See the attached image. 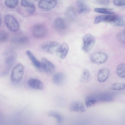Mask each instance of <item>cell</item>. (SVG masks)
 <instances>
[{
    "instance_id": "9",
    "label": "cell",
    "mask_w": 125,
    "mask_h": 125,
    "mask_svg": "<svg viewBox=\"0 0 125 125\" xmlns=\"http://www.w3.org/2000/svg\"><path fill=\"white\" fill-rule=\"evenodd\" d=\"M69 110L71 111L83 113L85 111V108L83 104L79 101L72 102L70 104Z\"/></svg>"
},
{
    "instance_id": "8",
    "label": "cell",
    "mask_w": 125,
    "mask_h": 125,
    "mask_svg": "<svg viewBox=\"0 0 125 125\" xmlns=\"http://www.w3.org/2000/svg\"><path fill=\"white\" fill-rule=\"evenodd\" d=\"M57 4V0H40L38 3V6L42 9L50 10L54 8Z\"/></svg>"
},
{
    "instance_id": "23",
    "label": "cell",
    "mask_w": 125,
    "mask_h": 125,
    "mask_svg": "<svg viewBox=\"0 0 125 125\" xmlns=\"http://www.w3.org/2000/svg\"><path fill=\"white\" fill-rule=\"evenodd\" d=\"M125 64L123 63L120 64L117 68L116 73L118 76L121 78H125Z\"/></svg>"
},
{
    "instance_id": "3",
    "label": "cell",
    "mask_w": 125,
    "mask_h": 125,
    "mask_svg": "<svg viewBox=\"0 0 125 125\" xmlns=\"http://www.w3.org/2000/svg\"><path fill=\"white\" fill-rule=\"evenodd\" d=\"M4 21L8 28L14 32L18 31L19 29V24L16 19L12 16L7 14L4 17Z\"/></svg>"
},
{
    "instance_id": "35",
    "label": "cell",
    "mask_w": 125,
    "mask_h": 125,
    "mask_svg": "<svg viewBox=\"0 0 125 125\" xmlns=\"http://www.w3.org/2000/svg\"><path fill=\"white\" fill-rule=\"evenodd\" d=\"M1 24V19L0 16V27Z\"/></svg>"
},
{
    "instance_id": "28",
    "label": "cell",
    "mask_w": 125,
    "mask_h": 125,
    "mask_svg": "<svg viewBox=\"0 0 125 125\" xmlns=\"http://www.w3.org/2000/svg\"><path fill=\"white\" fill-rule=\"evenodd\" d=\"M117 38L119 42L122 44L125 43V31H120L117 34Z\"/></svg>"
},
{
    "instance_id": "6",
    "label": "cell",
    "mask_w": 125,
    "mask_h": 125,
    "mask_svg": "<svg viewBox=\"0 0 125 125\" xmlns=\"http://www.w3.org/2000/svg\"><path fill=\"white\" fill-rule=\"evenodd\" d=\"M41 70L48 75L52 74L55 70V65L46 59L42 58L41 61Z\"/></svg>"
},
{
    "instance_id": "11",
    "label": "cell",
    "mask_w": 125,
    "mask_h": 125,
    "mask_svg": "<svg viewBox=\"0 0 125 125\" xmlns=\"http://www.w3.org/2000/svg\"><path fill=\"white\" fill-rule=\"evenodd\" d=\"M69 50V47L65 43L60 44L58 48L56 53L61 59H63L66 57Z\"/></svg>"
},
{
    "instance_id": "26",
    "label": "cell",
    "mask_w": 125,
    "mask_h": 125,
    "mask_svg": "<svg viewBox=\"0 0 125 125\" xmlns=\"http://www.w3.org/2000/svg\"><path fill=\"white\" fill-rule=\"evenodd\" d=\"M18 0H5V3L8 7L10 8H15L18 5Z\"/></svg>"
},
{
    "instance_id": "21",
    "label": "cell",
    "mask_w": 125,
    "mask_h": 125,
    "mask_svg": "<svg viewBox=\"0 0 125 125\" xmlns=\"http://www.w3.org/2000/svg\"><path fill=\"white\" fill-rule=\"evenodd\" d=\"M97 101L95 96H88L85 99V105L87 108H89L95 104Z\"/></svg>"
},
{
    "instance_id": "33",
    "label": "cell",
    "mask_w": 125,
    "mask_h": 125,
    "mask_svg": "<svg viewBox=\"0 0 125 125\" xmlns=\"http://www.w3.org/2000/svg\"><path fill=\"white\" fill-rule=\"evenodd\" d=\"M14 56L11 55L8 57L7 58L6 62L8 64H12L14 61Z\"/></svg>"
},
{
    "instance_id": "32",
    "label": "cell",
    "mask_w": 125,
    "mask_h": 125,
    "mask_svg": "<svg viewBox=\"0 0 125 125\" xmlns=\"http://www.w3.org/2000/svg\"><path fill=\"white\" fill-rule=\"evenodd\" d=\"M113 3L116 6H124L125 4V0H113Z\"/></svg>"
},
{
    "instance_id": "1",
    "label": "cell",
    "mask_w": 125,
    "mask_h": 125,
    "mask_svg": "<svg viewBox=\"0 0 125 125\" xmlns=\"http://www.w3.org/2000/svg\"><path fill=\"white\" fill-rule=\"evenodd\" d=\"M47 30L46 26L42 23H38L35 25L32 30L33 36L37 38H42L45 37L47 33Z\"/></svg>"
},
{
    "instance_id": "7",
    "label": "cell",
    "mask_w": 125,
    "mask_h": 125,
    "mask_svg": "<svg viewBox=\"0 0 125 125\" xmlns=\"http://www.w3.org/2000/svg\"><path fill=\"white\" fill-rule=\"evenodd\" d=\"M108 57L105 53L102 52H96L93 53L91 56V60L96 63L102 64L105 63L107 60Z\"/></svg>"
},
{
    "instance_id": "2",
    "label": "cell",
    "mask_w": 125,
    "mask_h": 125,
    "mask_svg": "<svg viewBox=\"0 0 125 125\" xmlns=\"http://www.w3.org/2000/svg\"><path fill=\"white\" fill-rule=\"evenodd\" d=\"M24 72L23 65L20 63L17 64L12 71L11 76L12 81L14 82H18L20 81L23 77Z\"/></svg>"
},
{
    "instance_id": "5",
    "label": "cell",
    "mask_w": 125,
    "mask_h": 125,
    "mask_svg": "<svg viewBox=\"0 0 125 125\" xmlns=\"http://www.w3.org/2000/svg\"><path fill=\"white\" fill-rule=\"evenodd\" d=\"M83 40L84 43L83 49L85 52H88L94 46L95 43V39L92 35L88 34L84 36Z\"/></svg>"
},
{
    "instance_id": "16",
    "label": "cell",
    "mask_w": 125,
    "mask_h": 125,
    "mask_svg": "<svg viewBox=\"0 0 125 125\" xmlns=\"http://www.w3.org/2000/svg\"><path fill=\"white\" fill-rule=\"evenodd\" d=\"M54 25L55 28L59 31H63L65 28L66 25L65 21L61 18H57L55 20Z\"/></svg>"
},
{
    "instance_id": "29",
    "label": "cell",
    "mask_w": 125,
    "mask_h": 125,
    "mask_svg": "<svg viewBox=\"0 0 125 125\" xmlns=\"http://www.w3.org/2000/svg\"><path fill=\"white\" fill-rule=\"evenodd\" d=\"M108 15H102L97 16L94 20V23L95 24H97L102 22L105 21L106 20Z\"/></svg>"
},
{
    "instance_id": "19",
    "label": "cell",
    "mask_w": 125,
    "mask_h": 125,
    "mask_svg": "<svg viewBox=\"0 0 125 125\" xmlns=\"http://www.w3.org/2000/svg\"><path fill=\"white\" fill-rule=\"evenodd\" d=\"M96 99L104 102H109L113 99V96L109 94L103 93L99 94L96 97Z\"/></svg>"
},
{
    "instance_id": "20",
    "label": "cell",
    "mask_w": 125,
    "mask_h": 125,
    "mask_svg": "<svg viewBox=\"0 0 125 125\" xmlns=\"http://www.w3.org/2000/svg\"><path fill=\"white\" fill-rule=\"evenodd\" d=\"M65 15L67 17L71 20H73L76 18V13L74 9L72 7L68 8L66 10Z\"/></svg>"
},
{
    "instance_id": "24",
    "label": "cell",
    "mask_w": 125,
    "mask_h": 125,
    "mask_svg": "<svg viewBox=\"0 0 125 125\" xmlns=\"http://www.w3.org/2000/svg\"><path fill=\"white\" fill-rule=\"evenodd\" d=\"M112 26H123L125 24V19L124 17L118 16L116 20L111 23Z\"/></svg>"
},
{
    "instance_id": "18",
    "label": "cell",
    "mask_w": 125,
    "mask_h": 125,
    "mask_svg": "<svg viewBox=\"0 0 125 125\" xmlns=\"http://www.w3.org/2000/svg\"><path fill=\"white\" fill-rule=\"evenodd\" d=\"M91 78V73L87 69L83 70L82 74L79 79L80 82L83 83H86L89 82Z\"/></svg>"
},
{
    "instance_id": "13",
    "label": "cell",
    "mask_w": 125,
    "mask_h": 125,
    "mask_svg": "<svg viewBox=\"0 0 125 125\" xmlns=\"http://www.w3.org/2000/svg\"><path fill=\"white\" fill-rule=\"evenodd\" d=\"M110 74V70L107 68H103L99 71L97 79L100 82H105L108 79Z\"/></svg>"
},
{
    "instance_id": "34",
    "label": "cell",
    "mask_w": 125,
    "mask_h": 125,
    "mask_svg": "<svg viewBox=\"0 0 125 125\" xmlns=\"http://www.w3.org/2000/svg\"><path fill=\"white\" fill-rule=\"evenodd\" d=\"M100 2L101 4L106 5L109 3V0H101Z\"/></svg>"
},
{
    "instance_id": "10",
    "label": "cell",
    "mask_w": 125,
    "mask_h": 125,
    "mask_svg": "<svg viewBox=\"0 0 125 125\" xmlns=\"http://www.w3.org/2000/svg\"><path fill=\"white\" fill-rule=\"evenodd\" d=\"M21 5L25 8L26 11L29 14H33L35 11V5L31 0H21Z\"/></svg>"
},
{
    "instance_id": "22",
    "label": "cell",
    "mask_w": 125,
    "mask_h": 125,
    "mask_svg": "<svg viewBox=\"0 0 125 125\" xmlns=\"http://www.w3.org/2000/svg\"><path fill=\"white\" fill-rule=\"evenodd\" d=\"M48 115L51 117H53L56 118L57 123L61 124L63 121V118L62 116L58 112L52 111L49 112L48 114Z\"/></svg>"
},
{
    "instance_id": "25",
    "label": "cell",
    "mask_w": 125,
    "mask_h": 125,
    "mask_svg": "<svg viewBox=\"0 0 125 125\" xmlns=\"http://www.w3.org/2000/svg\"><path fill=\"white\" fill-rule=\"evenodd\" d=\"M95 12L106 14H112L114 13V11L111 10L103 8H96L94 9Z\"/></svg>"
},
{
    "instance_id": "31",
    "label": "cell",
    "mask_w": 125,
    "mask_h": 125,
    "mask_svg": "<svg viewBox=\"0 0 125 125\" xmlns=\"http://www.w3.org/2000/svg\"><path fill=\"white\" fill-rule=\"evenodd\" d=\"M8 35L7 33L4 31H0V42L4 41L8 38Z\"/></svg>"
},
{
    "instance_id": "4",
    "label": "cell",
    "mask_w": 125,
    "mask_h": 125,
    "mask_svg": "<svg viewBox=\"0 0 125 125\" xmlns=\"http://www.w3.org/2000/svg\"><path fill=\"white\" fill-rule=\"evenodd\" d=\"M60 44L58 42L55 41H48L45 42L40 46L42 49L48 53L53 54L56 53Z\"/></svg>"
},
{
    "instance_id": "14",
    "label": "cell",
    "mask_w": 125,
    "mask_h": 125,
    "mask_svg": "<svg viewBox=\"0 0 125 125\" xmlns=\"http://www.w3.org/2000/svg\"><path fill=\"white\" fill-rule=\"evenodd\" d=\"M76 5L79 13H87L90 11V9L88 6L80 0H77Z\"/></svg>"
},
{
    "instance_id": "30",
    "label": "cell",
    "mask_w": 125,
    "mask_h": 125,
    "mask_svg": "<svg viewBox=\"0 0 125 125\" xmlns=\"http://www.w3.org/2000/svg\"><path fill=\"white\" fill-rule=\"evenodd\" d=\"M116 15H108L107 18L105 21L110 22L111 23L114 22L118 17Z\"/></svg>"
},
{
    "instance_id": "36",
    "label": "cell",
    "mask_w": 125,
    "mask_h": 125,
    "mask_svg": "<svg viewBox=\"0 0 125 125\" xmlns=\"http://www.w3.org/2000/svg\"><path fill=\"white\" fill-rule=\"evenodd\" d=\"M35 0V1H38V0Z\"/></svg>"
},
{
    "instance_id": "12",
    "label": "cell",
    "mask_w": 125,
    "mask_h": 125,
    "mask_svg": "<svg viewBox=\"0 0 125 125\" xmlns=\"http://www.w3.org/2000/svg\"><path fill=\"white\" fill-rule=\"evenodd\" d=\"M28 83L30 87L35 89L42 90L44 88V85L42 82L37 79H30L28 80Z\"/></svg>"
},
{
    "instance_id": "27",
    "label": "cell",
    "mask_w": 125,
    "mask_h": 125,
    "mask_svg": "<svg viewBox=\"0 0 125 125\" xmlns=\"http://www.w3.org/2000/svg\"><path fill=\"white\" fill-rule=\"evenodd\" d=\"M125 84L124 83H116L113 85L112 88L116 90H121L125 89Z\"/></svg>"
},
{
    "instance_id": "15",
    "label": "cell",
    "mask_w": 125,
    "mask_h": 125,
    "mask_svg": "<svg viewBox=\"0 0 125 125\" xmlns=\"http://www.w3.org/2000/svg\"><path fill=\"white\" fill-rule=\"evenodd\" d=\"M27 55L34 66L37 69L41 70V62L38 61L32 53L29 50H27L26 52Z\"/></svg>"
},
{
    "instance_id": "17",
    "label": "cell",
    "mask_w": 125,
    "mask_h": 125,
    "mask_svg": "<svg viewBox=\"0 0 125 125\" xmlns=\"http://www.w3.org/2000/svg\"><path fill=\"white\" fill-rule=\"evenodd\" d=\"M65 76L63 73H57L53 76L52 80L54 83L57 84L62 83L64 80Z\"/></svg>"
}]
</instances>
